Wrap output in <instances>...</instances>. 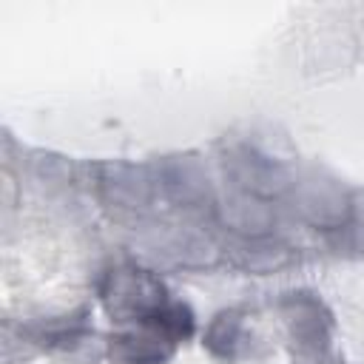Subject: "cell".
<instances>
[{"mask_svg":"<svg viewBox=\"0 0 364 364\" xmlns=\"http://www.w3.org/2000/svg\"><path fill=\"white\" fill-rule=\"evenodd\" d=\"M102 304L117 321H145L156 307L168 301L165 284L139 267H117L105 273L102 282Z\"/></svg>","mask_w":364,"mask_h":364,"instance_id":"cell-1","label":"cell"},{"mask_svg":"<svg viewBox=\"0 0 364 364\" xmlns=\"http://www.w3.org/2000/svg\"><path fill=\"white\" fill-rule=\"evenodd\" d=\"M290 333L293 341L304 350H321L327 344V313H321V301H316L310 293H290Z\"/></svg>","mask_w":364,"mask_h":364,"instance_id":"cell-2","label":"cell"},{"mask_svg":"<svg viewBox=\"0 0 364 364\" xmlns=\"http://www.w3.org/2000/svg\"><path fill=\"white\" fill-rule=\"evenodd\" d=\"M173 355V344L154 333H119L108 338V358L114 364H165Z\"/></svg>","mask_w":364,"mask_h":364,"instance_id":"cell-3","label":"cell"},{"mask_svg":"<svg viewBox=\"0 0 364 364\" xmlns=\"http://www.w3.org/2000/svg\"><path fill=\"white\" fill-rule=\"evenodd\" d=\"M202 344L208 353L219 361H233L242 347V313L239 310H222L210 318Z\"/></svg>","mask_w":364,"mask_h":364,"instance_id":"cell-4","label":"cell"},{"mask_svg":"<svg viewBox=\"0 0 364 364\" xmlns=\"http://www.w3.org/2000/svg\"><path fill=\"white\" fill-rule=\"evenodd\" d=\"M142 327H145L148 333L165 338L168 344H179V341H185V338L193 336L196 321H193V313H191L188 304L168 299L162 307H156V310L142 321Z\"/></svg>","mask_w":364,"mask_h":364,"instance_id":"cell-5","label":"cell"}]
</instances>
